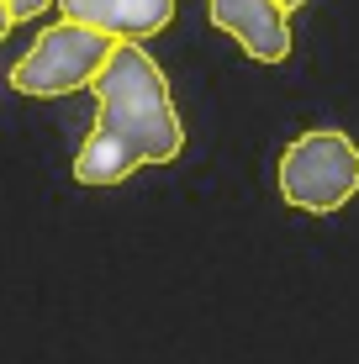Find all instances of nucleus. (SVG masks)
Masks as SVG:
<instances>
[{"label": "nucleus", "instance_id": "f03ea898", "mask_svg": "<svg viewBox=\"0 0 359 364\" xmlns=\"http://www.w3.org/2000/svg\"><path fill=\"white\" fill-rule=\"evenodd\" d=\"M280 196L296 211H343L359 196V143L338 127H312L280 154Z\"/></svg>", "mask_w": 359, "mask_h": 364}, {"label": "nucleus", "instance_id": "39448f33", "mask_svg": "<svg viewBox=\"0 0 359 364\" xmlns=\"http://www.w3.org/2000/svg\"><path fill=\"white\" fill-rule=\"evenodd\" d=\"M64 21L106 32L111 43H148L175 21V0H58Z\"/></svg>", "mask_w": 359, "mask_h": 364}, {"label": "nucleus", "instance_id": "f257e3e1", "mask_svg": "<svg viewBox=\"0 0 359 364\" xmlns=\"http://www.w3.org/2000/svg\"><path fill=\"white\" fill-rule=\"evenodd\" d=\"M185 154V122L169 80L143 43H117L95 74V127L74 154L80 185H122L143 164H175Z\"/></svg>", "mask_w": 359, "mask_h": 364}, {"label": "nucleus", "instance_id": "423d86ee", "mask_svg": "<svg viewBox=\"0 0 359 364\" xmlns=\"http://www.w3.org/2000/svg\"><path fill=\"white\" fill-rule=\"evenodd\" d=\"M6 6H11V16H16V21H32V16H43L53 0H6Z\"/></svg>", "mask_w": 359, "mask_h": 364}, {"label": "nucleus", "instance_id": "6e6552de", "mask_svg": "<svg viewBox=\"0 0 359 364\" xmlns=\"http://www.w3.org/2000/svg\"><path fill=\"white\" fill-rule=\"evenodd\" d=\"M280 6H286V11H301V6H306V0H280Z\"/></svg>", "mask_w": 359, "mask_h": 364}, {"label": "nucleus", "instance_id": "20e7f679", "mask_svg": "<svg viewBox=\"0 0 359 364\" xmlns=\"http://www.w3.org/2000/svg\"><path fill=\"white\" fill-rule=\"evenodd\" d=\"M206 16L259 64L291 58V11L280 0H206Z\"/></svg>", "mask_w": 359, "mask_h": 364}, {"label": "nucleus", "instance_id": "0eeeda50", "mask_svg": "<svg viewBox=\"0 0 359 364\" xmlns=\"http://www.w3.org/2000/svg\"><path fill=\"white\" fill-rule=\"evenodd\" d=\"M11 27H16V16H11V6H6V0H0V37H6Z\"/></svg>", "mask_w": 359, "mask_h": 364}, {"label": "nucleus", "instance_id": "7ed1b4c3", "mask_svg": "<svg viewBox=\"0 0 359 364\" xmlns=\"http://www.w3.org/2000/svg\"><path fill=\"white\" fill-rule=\"evenodd\" d=\"M111 37L106 32H90L80 21H53V27L37 32V43L16 58L11 69V85L21 95H69V90H85L95 85V74L106 69L111 58Z\"/></svg>", "mask_w": 359, "mask_h": 364}]
</instances>
